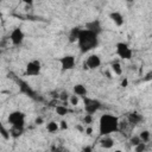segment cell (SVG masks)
Listing matches in <instances>:
<instances>
[{
    "label": "cell",
    "mask_w": 152,
    "mask_h": 152,
    "mask_svg": "<svg viewBox=\"0 0 152 152\" xmlns=\"http://www.w3.org/2000/svg\"><path fill=\"white\" fill-rule=\"evenodd\" d=\"M145 150H146V142L140 141L139 144H137V145L134 146V151H135V152H144Z\"/></svg>",
    "instance_id": "obj_23"
},
{
    "label": "cell",
    "mask_w": 152,
    "mask_h": 152,
    "mask_svg": "<svg viewBox=\"0 0 152 152\" xmlns=\"http://www.w3.org/2000/svg\"><path fill=\"white\" fill-rule=\"evenodd\" d=\"M82 102H83V108H84V112L87 114H95L100 110L101 106H102V102L97 99H91V97H88V96H84L82 97Z\"/></svg>",
    "instance_id": "obj_5"
},
{
    "label": "cell",
    "mask_w": 152,
    "mask_h": 152,
    "mask_svg": "<svg viewBox=\"0 0 152 152\" xmlns=\"http://www.w3.org/2000/svg\"><path fill=\"white\" fill-rule=\"evenodd\" d=\"M34 124L36 125H43L44 124V120H43V118H36V120H34Z\"/></svg>",
    "instance_id": "obj_28"
},
{
    "label": "cell",
    "mask_w": 152,
    "mask_h": 152,
    "mask_svg": "<svg viewBox=\"0 0 152 152\" xmlns=\"http://www.w3.org/2000/svg\"><path fill=\"white\" fill-rule=\"evenodd\" d=\"M58 63L62 71H70L76 66V58L74 55H64L58 58Z\"/></svg>",
    "instance_id": "obj_7"
},
{
    "label": "cell",
    "mask_w": 152,
    "mask_h": 152,
    "mask_svg": "<svg viewBox=\"0 0 152 152\" xmlns=\"http://www.w3.org/2000/svg\"><path fill=\"white\" fill-rule=\"evenodd\" d=\"M99 142H100V146H101L102 148H104V150L112 148V147L114 146V144H115L114 140H113V138H112L110 135H102Z\"/></svg>",
    "instance_id": "obj_13"
},
{
    "label": "cell",
    "mask_w": 152,
    "mask_h": 152,
    "mask_svg": "<svg viewBox=\"0 0 152 152\" xmlns=\"http://www.w3.org/2000/svg\"><path fill=\"white\" fill-rule=\"evenodd\" d=\"M10 40L12 45L20 46L25 40V32L20 27H14L10 33Z\"/></svg>",
    "instance_id": "obj_8"
},
{
    "label": "cell",
    "mask_w": 152,
    "mask_h": 152,
    "mask_svg": "<svg viewBox=\"0 0 152 152\" xmlns=\"http://www.w3.org/2000/svg\"><path fill=\"white\" fill-rule=\"evenodd\" d=\"M139 138H140V140L142 141V142H150V140H151V132L148 131V129H144V131H141L139 134Z\"/></svg>",
    "instance_id": "obj_19"
},
{
    "label": "cell",
    "mask_w": 152,
    "mask_h": 152,
    "mask_svg": "<svg viewBox=\"0 0 152 152\" xmlns=\"http://www.w3.org/2000/svg\"><path fill=\"white\" fill-rule=\"evenodd\" d=\"M129 141H131V145H133V146H135L137 144H139L141 140H140V138H139V135H133L131 139H129Z\"/></svg>",
    "instance_id": "obj_27"
},
{
    "label": "cell",
    "mask_w": 152,
    "mask_h": 152,
    "mask_svg": "<svg viewBox=\"0 0 152 152\" xmlns=\"http://www.w3.org/2000/svg\"><path fill=\"white\" fill-rule=\"evenodd\" d=\"M80 102H81V97H80V96H77V95H75V94L69 95L68 103H69L70 106H72V107H77V106L80 104Z\"/></svg>",
    "instance_id": "obj_20"
},
{
    "label": "cell",
    "mask_w": 152,
    "mask_h": 152,
    "mask_svg": "<svg viewBox=\"0 0 152 152\" xmlns=\"http://www.w3.org/2000/svg\"><path fill=\"white\" fill-rule=\"evenodd\" d=\"M25 120H26V114L18 109L12 110L7 116V122L11 125L12 128L25 129Z\"/></svg>",
    "instance_id": "obj_3"
},
{
    "label": "cell",
    "mask_w": 152,
    "mask_h": 152,
    "mask_svg": "<svg viewBox=\"0 0 152 152\" xmlns=\"http://www.w3.org/2000/svg\"><path fill=\"white\" fill-rule=\"evenodd\" d=\"M80 30H81V27H78V26L72 27V28L70 30L69 36H68V40H69L70 43H76L77 37H78V32H80Z\"/></svg>",
    "instance_id": "obj_16"
},
{
    "label": "cell",
    "mask_w": 152,
    "mask_h": 152,
    "mask_svg": "<svg viewBox=\"0 0 152 152\" xmlns=\"http://www.w3.org/2000/svg\"><path fill=\"white\" fill-rule=\"evenodd\" d=\"M141 120H142V116H141L139 113L133 112V113L128 114V122H129L131 125H138Z\"/></svg>",
    "instance_id": "obj_17"
},
{
    "label": "cell",
    "mask_w": 152,
    "mask_h": 152,
    "mask_svg": "<svg viewBox=\"0 0 152 152\" xmlns=\"http://www.w3.org/2000/svg\"><path fill=\"white\" fill-rule=\"evenodd\" d=\"M42 72V63L39 59H32L25 65V75L30 77L39 76Z\"/></svg>",
    "instance_id": "obj_6"
},
{
    "label": "cell",
    "mask_w": 152,
    "mask_h": 152,
    "mask_svg": "<svg viewBox=\"0 0 152 152\" xmlns=\"http://www.w3.org/2000/svg\"><path fill=\"white\" fill-rule=\"evenodd\" d=\"M75 128H76L77 131H80L81 133H83V131H84V126H82V125H76Z\"/></svg>",
    "instance_id": "obj_31"
},
{
    "label": "cell",
    "mask_w": 152,
    "mask_h": 152,
    "mask_svg": "<svg viewBox=\"0 0 152 152\" xmlns=\"http://www.w3.org/2000/svg\"><path fill=\"white\" fill-rule=\"evenodd\" d=\"M84 28H87L89 31H93L97 34H100L102 32V25H101V21L99 19H93L90 21H87L86 25H84Z\"/></svg>",
    "instance_id": "obj_10"
},
{
    "label": "cell",
    "mask_w": 152,
    "mask_h": 152,
    "mask_svg": "<svg viewBox=\"0 0 152 152\" xmlns=\"http://www.w3.org/2000/svg\"><path fill=\"white\" fill-rule=\"evenodd\" d=\"M120 86H121V87H124V88H126V87L128 86V80H127V78H124V80L121 81Z\"/></svg>",
    "instance_id": "obj_29"
},
{
    "label": "cell",
    "mask_w": 152,
    "mask_h": 152,
    "mask_svg": "<svg viewBox=\"0 0 152 152\" xmlns=\"http://www.w3.org/2000/svg\"><path fill=\"white\" fill-rule=\"evenodd\" d=\"M93 120H94L93 114H87L86 113V115L83 118V125H91L93 124Z\"/></svg>",
    "instance_id": "obj_25"
},
{
    "label": "cell",
    "mask_w": 152,
    "mask_h": 152,
    "mask_svg": "<svg viewBox=\"0 0 152 152\" xmlns=\"http://www.w3.org/2000/svg\"><path fill=\"white\" fill-rule=\"evenodd\" d=\"M120 129V121L119 118L110 113H104L99 118V134L102 135H110L113 133L119 132Z\"/></svg>",
    "instance_id": "obj_2"
},
{
    "label": "cell",
    "mask_w": 152,
    "mask_h": 152,
    "mask_svg": "<svg viewBox=\"0 0 152 152\" xmlns=\"http://www.w3.org/2000/svg\"><path fill=\"white\" fill-rule=\"evenodd\" d=\"M45 127H46V131H48L49 133H51V134L57 133V132L59 131V124H58L57 121H55V120L48 121L46 125H45Z\"/></svg>",
    "instance_id": "obj_14"
},
{
    "label": "cell",
    "mask_w": 152,
    "mask_h": 152,
    "mask_svg": "<svg viewBox=\"0 0 152 152\" xmlns=\"http://www.w3.org/2000/svg\"><path fill=\"white\" fill-rule=\"evenodd\" d=\"M68 99H69V93H66V91H62L58 95V100L62 101L63 103H68Z\"/></svg>",
    "instance_id": "obj_24"
},
{
    "label": "cell",
    "mask_w": 152,
    "mask_h": 152,
    "mask_svg": "<svg viewBox=\"0 0 152 152\" xmlns=\"http://www.w3.org/2000/svg\"><path fill=\"white\" fill-rule=\"evenodd\" d=\"M101 63H102V61H101V58H100L99 55H96V53H90V55L86 58V61H84V63H83V66H84V69H87V70H95V69L100 68Z\"/></svg>",
    "instance_id": "obj_9"
},
{
    "label": "cell",
    "mask_w": 152,
    "mask_h": 152,
    "mask_svg": "<svg viewBox=\"0 0 152 152\" xmlns=\"http://www.w3.org/2000/svg\"><path fill=\"white\" fill-rule=\"evenodd\" d=\"M110 70H112L113 75L121 76L122 75V65H121V63L120 62H113L110 64Z\"/></svg>",
    "instance_id": "obj_15"
},
{
    "label": "cell",
    "mask_w": 152,
    "mask_h": 152,
    "mask_svg": "<svg viewBox=\"0 0 152 152\" xmlns=\"http://www.w3.org/2000/svg\"><path fill=\"white\" fill-rule=\"evenodd\" d=\"M115 55L124 61H129L133 57V50L126 42H118L115 44Z\"/></svg>",
    "instance_id": "obj_4"
},
{
    "label": "cell",
    "mask_w": 152,
    "mask_h": 152,
    "mask_svg": "<svg viewBox=\"0 0 152 152\" xmlns=\"http://www.w3.org/2000/svg\"><path fill=\"white\" fill-rule=\"evenodd\" d=\"M108 18H109L110 21H112L115 26H118V27H120V26H122V25L125 24L124 15H122L119 11H113V12H110V13L108 14Z\"/></svg>",
    "instance_id": "obj_11"
},
{
    "label": "cell",
    "mask_w": 152,
    "mask_h": 152,
    "mask_svg": "<svg viewBox=\"0 0 152 152\" xmlns=\"http://www.w3.org/2000/svg\"><path fill=\"white\" fill-rule=\"evenodd\" d=\"M58 124H59V131H65V129L69 128V125L65 120H61Z\"/></svg>",
    "instance_id": "obj_26"
},
{
    "label": "cell",
    "mask_w": 152,
    "mask_h": 152,
    "mask_svg": "<svg viewBox=\"0 0 152 152\" xmlns=\"http://www.w3.org/2000/svg\"><path fill=\"white\" fill-rule=\"evenodd\" d=\"M0 135L5 139V140H10L11 134H10V129H7L2 122H0Z\"/></svg>",
    "instance_id": "obj_21"
},
{
    "label": "cell",
    "mask_w": 152,
    "mask_h": 152,
    "mask_svg": "<svg viewBox=\"0 0 152 152\" xmlns=\"http://www.w3.org/2000/svg\"><path fill=\"white\" fill-rule=\"evenodd\" d=\"M99 36L100 34H97L93 31H89L87 28H81L78 32L77 40H76L80 51L82 53H87V52L95 50L100 44Z\"/></svg>",
    "instance_id": "obj_1"
},
{
    "label": "cell",
    "mask_w": 152,
    "mask_h": 152,
    "mask_svg": "<svg viewBox=\"0 0 152 152\" xmlns=\"http://www.w3.org/2000/svg\"><path fill=\"white\" fill-rule=\"evenodd\" d=\"M24 131H25V129H19V128H12V127H11V129H10V134H11V138H14V139H17V138L21 137V135L24 134Z\"/></svg>",
    "instance_id": "obj_22"
},
{
    "label": "cell",
    "mask_w": 152,
    "mask_h": 152,
    "mask_svg": "<svg viewBox=\"0 0 152 152\" xmlns=\"http://www.w3.org/2000/svg\"><path fill=\"white\" fill-rule=\"evenodd\" d=\"M72 94L80 96V97H84L88 95V89L83 83H76L72 87Z\"/></svg>",
    "instance_id": "obj_12"
},
{
    "label": "cell",
    "mask_w": 152,
    "mask_h": 152,
    "mask_svg": "<svg viewBox=\"0 0 152 152\" xmlns=\"http://www.w3.org/2000/svg\"><path fill=\"white\" fill-rule=\"evenodd\" d=\"M68 106V104H66ZM65 104H57L56 106V108H55V112H56V114L57 115H59V116H65V115H68V113H69V109H68V107H66Z\"/></svg>",
    "instance_id": "obj_18"
},
{
    "label": "cell",
    "mask_w": 152,
    "mask_h": 152,
    "mask_svg": "<svg viewBox=\"0 0 152 152\" xmlns=\"http://www.w3.org/2000/svg\"><path fill=\"white\" fill-rule=\"evenodd\" d=\"M1 5H2V0H0V11H1Z\"/></svg>",
    "instance_id": "obj_33"
},
{
    "label": "cell",
    "mask_w": 152,
    "mask_h": 152,
    "mask_svg": "<svg viewBox=\"0 0 152 152\" xmlns=\"http://www.w3.org/2000/svg\"><path fill=\"white\" fill-rule=\"evenodd\" d=\"M106 75H107V77H108V78H112V72H109V71H106Z\"/></svg>",
    "instance_id": "obj_32"
},
{
    "label": "cell",
    "mask_w": 152,
    "mask_h": 152,
    "mask_svg": "<svg viewBox=\"0 0 152 152\" xmlns=\"http://www.w3.org/2000/svg\"><path fill=\"white\" fill-rule=\"evenodd\" d=\"M21 1H23L25 5H27V6H32V5H33V2H34L36 0H21Z\"/></svg>",
    "instance_id": "obj_30"
}]
</instances>
